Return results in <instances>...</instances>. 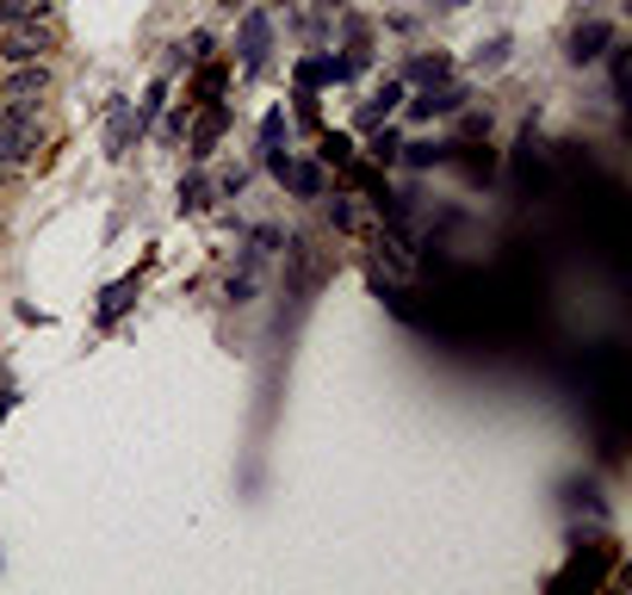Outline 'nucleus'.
I'll return each instance as SVG.
<instances>
[{
	"label": "nucleus",
	"mask_w": 632,
	"mask_h": 595,
	"mask_svg": "<svg viewBox=\"0 0 632 595\" xmlns=\"http://www.w3.org/2000/svg\"><path fill=\"white\" fill-rule=\"evenodd\" d=\"M44 150V112L38 99H0V168H20Z\"/></svg>",
	"instance_id": "1"
},
{
	"label": "nucleus",
	"mask_w": 632,
	"mask_h": 595,
	"mask_svg": "<svg viewBox=\"0 0 632 595\" xmlns=\"http://www.w3.org/2000/svg\"><path fill=\"white\" fill-rule=\"evenodd\" d=\"M50 50H57V32L44 20H25V25H7V32H0V62H7V69H13V62H44Z\"/></svg>",
	"instance_id": "2"
},
{
	"label": "nucleus",
	"mask_w": 632,
	"mask_h": 595,
	"mask_svg": "<svg viewBox=\"0 0 632 595\" xmlns=\"http://www.w3.org/2000/svg\"><path fill=\"white\" fill-rule=\"evenodd\" d=\"M267 50H273L267 7H249V13H242V32H236V62H242V75H261V69H267Z\"/></svg>",
	"instance_id": "3"
},
{
	"label": "nucleus",
	"mask_w": 632,
	"mask_h": 595,
	"mask_svg": "<svg viewBox=\"0 0 632 595\" xmlns=\"http://www.w3.org/2000/svg\"><path fill=\"white\" fill-rule=\"evenodd\" d=\"M403 106H409V118L416 124H428V118H453L465 106V87H446V81H434V87H421L416 99L403 94Z\"/></svg>",
	"instance_id": "4"
},
{
	"label": "nucleus",
	"mask_w": 632,
	"mask_h": 595,
	"mask_svg": "<svg viewBox=\"0 0 632 595\" xmlns=\"http://www.w3.org/2000/svg\"><path fill=\"white\" fill-rule=\"evenodd\" d=\"M50 94V57L44 62H13L0 81V99H44Z\"/></svg>",
	"instance_id": "5"
},
{
	"label": "nucleus",
	"mask_w": 632,
	"mask_h": 595,
	"mask_svg": "<svg viewBox=\"0 0 632 595\" xmlns=\"http://www.w3.org/2000/svg\"><path fill=\"white\" fill-rule=\"evenodd\" d=\"M230 131V106H224V99H205V118H199V124H192V162H211V155H217V136Z\"/></svg>",
	"instance_id": "6"
},
{
	"label": "nucleus",
	"mask_w": 632,
	"mask_h": 595,
	"mask_svg": "<svg viewBox=\"0 0 632 595\" xmlns=\"http://www.w3.org/2000/svg\"><path fill=\"white\" fill-rule=\"evenodd\" d=\"M136 291H143V273H124V279H112V286L99 291V323H118V317L136 305Z\"/></svg>",
	"instance_id": "7"
},
{
	"label": "nucleus",
	"mask_w": 632,
	"mask_h": 595,
	"mask_svg": "<svg viewBox=\"0 0 632 595\" xmlns=\"http://www.w3.org/2000/svg\"><path fill=\"white\" fill-rule=\"evenodd\" d=\"M131 143H136V112H131V99H112V106H106V150L124 155Z\"/></svg>",
	"instance_id": "8"
},
{
	"label": "nucleus",
	"mask_w": 632,
	"mask_h": 595,
	"mask_svg": "<svg viewBox=\"0 0 632 595\" xmlns=\"http://www.w3.org/2000/svg\"><path fill=\"white\" fill-rule=\"evenodd\" d=\"M608 44H613V32H608L601 20H589V25H576V32H571V50H564V57L583 69V62H595L601 50H608Z\"/></svg>",
	"instance_id": "9"
},
{
	"label": "nucleus",
	"mask_w": 632,
	"mask_h": 595,
	"mask_svg": "<svg viewBox=\"0 0 632 595\" xmlns=\"http://www.w3.org/2000/svg\"><path fill=\"white\" fill-rule=\"evenodd\" d=\"M131 112H136V136H143V131H150V124H155V118L168 112V75H155V81H150V94L136 99Z\"/></svg>",
	"instance_id": "10"
},
{
	"label": "nucleus",
	"mask_w": 632,
	"mask_h": 595,
	"mask_svg": "<svg viewBox=\"0 0 632 595\" xmlns=\"http://www.w3.org/2000/svg\"><path fill=\"white\" fill-rule=\"evenodd\" d=\"M286 187L298 192V199H323L329 180H323V168H317V162H291V168H286Z\"/></svg>",
	"instance_id": "11"
},
{
	"label": "nucleus",
	"mask_w": 632,
	"mask_h": 595,
	"mask_svg": "<svg viewBox=\"0 0 632 595\" xmlns=\"http://www.w3.org/2000/svg\"><path fill=\"white\" fill-rule=\"evenodd\" d=\"M397 106H403V81H384V94H379V99H366L360 124H366V131H372V124H384V118L397 112Z\"/></svg>",
	"instance_id": "12"
},
{
	"label": "nucleus",
	"mask_w": 632,
	"mask_h": 595,
	"mask_svg": "<svg viewBox=\"0 0 632 595\" xmlns=\"http://www.w3.org/2000/svg\"><path fill=\"white\" fill-rule=\"evenodd\" d=\"M25 20H50V0H0V32Z\"/></svg>",
	"instance_id": "13"
},
{
	"label": "nucleus",
	"mask_w": 632,
	"mask_h": 595,
	"mask_svg": "<svg viewBox=\"0 0 632 595\" xmlns=\"http://www.w3.org/2000/svg\"><path fill=\"white\" fill-rule=\"evenodd\" d=\"M446 75H453V57H441V50L409 62V81H421V87H434V81H446Z\"/></svg>",
	"instance_id": "14"
},
{
	"label": "nucleus",
	"mask_w": 632,
	"mask_h": 595,
	"mask_svg": "<svg viewBox=\"0 0 632 595\" xmlns=\"http://www.w3.org/2000/svg\"><path fill=\"white\" fill-rule=\"evenodd\" d=\"M211 205V187L205 180H199V174H192V180H180V212H205Z\"/></svg>",
	"instance_id": "15"
},
{
	"label": "nucleus",
	"mask_w": 632,
	"mask_h": 595,
	"mask_svg": "<svg viewBox=\"0 0 632 595\" xmlns=\"http://www.w3.org/2000/svg\"><path fill=\"white\" fill-rule=\"evenodd\" d=\"M323 162H335V168H347V162H354V143H347L342 131H329V136H323Z\"/></svg>",
	"instance_id": "16"
},
{
	"label": "nucleus",
	"mask_w": 632,
	"mask_h": 595,
	"mask_svg": "<svg viewBox=\"0 0 632 595\" xmlns=\"http://www.w3.org/2000/svg\"><path fill=\"white\" fill-rule=\"evenodd\" d=\"M472 62H478V69H502V62H509V38H490Z\"/></svg>",
	"instance_id": "17"
},
{
	"label": "nucleus",
	"mask_w": 632,
	"mask_h": 595,
	"mask_svg": "<svg viewBox=\"0 0 632 595\" xmlns=\"http://www.w3.org/2000/svg\"><path fill=\"white\" fill-rule=\"evenodd\" d=\"M180 50H187V62H211V50H217V38H211V32H192V38L180 44Z\"/></svg>",
	"instance_id": "18"
},
{
	"label": "nucleus",
	"mask_w": 632,
	"mask_h": 595,
	"mask_svg": "<svg viewBox=\"0 0 632 595\" xmlns=\"http://www.w3.org/2000/svg\"><path fill=\"white\" fill-rule=\"evenodd\" d=\"M279 136H286V112H267L261 118V150H279Z\"/></svg>",
	"instance_id": "19"
},
{
	"label": "nucleus",
	"mask_w": 632,
	"mask_h": 595,
	"mask_svg": "<svg viewBox=\"0 0 632 595\" xmlns=\"http://www.w3.org/2000/svg\"><path fill=\"white\" fill-rule=\"evenodd\" d=\"M217 94H224V69H205L199 87H192V99H217Z\"/></svg>",
	"instance_id": "20"
},
{
	"label": "nucleus",
	"mask_w": 632,
	"mask_h": 595,
	"mask_svg": "<svg viewBox=\"0 0 632 595\" xmlns=\"http://www.w3.org/2000/svg\"><path fill=\"white\" fill-rule=\"evenodd\" d=\"M397 150H403V143H397V131H379V136H372V155H379V162H391Z\"/></svg>",
	"instance_id": "21"
},
{
	"label": "nucleus",
	"mask_w": 632,
	"mask_h": 595,
	"mask_svg": "<svg viewBox=\"0 0 632 595\" xmlns=\"http://www.w3.org/2000/svg\"><path fill=\"white\" fill-rule=\"evenodd\" d=\"M329 224H335V230H354V205H347V199H335V205H329Z\"/></svg>",
	"instance_id": "22"
},
{
	"label": "nucleus",
	"mask_w": 632,
	"mask_h": 595,
	"mask_svg": "<svg viewBox=\"0 0 632 595\" xmlns=\"http://www.w3.org/2000/svg\"><path fill=\"white\" fill-rule=\"evenodd\" d=\"M242 187H249V174H242V168H224V174H217V192H242Z\"/></svg>",
	"instance_id": "23"
},
{
	"label": "nucleus",
	"mask_w": 632,
	"mask_h": 595,
	"mask_svg": "<svg viewBox=\"0 0 632 595\" xmlns=\"http://www.w3.org/2000/svg\"><path fill=\"white\" fill-rule=\"evenodd\" d=\"M7 180H20V168H0V187H7Z\"/></svg>",
	"instance_id": "24"
},
{
	"label": "nucleus",
	"mask_w": 632,
	"mask_h": 595,
	"mask_svg": "<svg viewBox=\"0 0 632 595\" xmlns=\"http://www.w3.org/2000/svg\"><path fill=\"white\" fill-rule=\"evenodd\" d=\"M441 7H465V0H441Z\"/></svg>",
	"instance_id": "25"
},
{
	"label": "nucleus",
	"mask_w": 632,
	"mask_h": 595,
	"mask_svg": "<svg viewBox=\"0 0 632 595\" xmlns=\"http://www.w3.org/2000/svg\"><path fill=\"white\" fill-rule=\"evenodd\" d=\"M224 7H230V13H236V0H224Z\"/></svg>",
	"instance_id": "26"
}]
</instances>
